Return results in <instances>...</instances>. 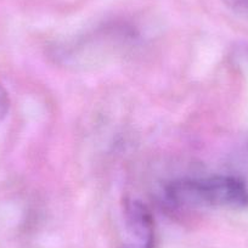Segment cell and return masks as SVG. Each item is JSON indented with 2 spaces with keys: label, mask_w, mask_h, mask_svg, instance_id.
Masks as SVG:
<instances>
[{
  "label": "cell",
  "mask_w": 248,
  "mask_h": 248,
  "mask_svg": "<svg viewBox=\"0 0 248 248\" xmlns=\"http://www.w3.org/2000/svg\"><path fill=\"white\" fill-rule=\"evenodd\" d=\"M169 203L178 207H218L245 209L248 207V186L238 176L179 179L166 187Z\"/></svg>",
  "instance_id": "6da1fadb"
},
{
  "label": "cell",
  "mask_w": 248,
  "mask_h": 248,
  "mask_svg": "<svg viewBox=\"0 0 248 248\" xmlns=\"http://www.w3.org/2000/svg\"><path fill=\"white\" fill-rule=\"evenodd\" d=\"M124 228L125 240L123 248L155 247L154 217L142 202H128L124 209Z\"/></svg>",
  "instance_id": "7a4b0ae2"
},
{
  "label": "cell",
  "mask_w": 248,
  "mask_h": 248,
  "mask_svg": "<svg viewBox=\"0 0 248 248\" xmlns=\"http://www.w3.org/2000/svg\"><path fill=\"white\" fill-rule=\"evenodd\" d=\"M10 109V96L5 88L0 84V122L3 121Z\"/></svg>",
  "instance_id": "3957f363"
},
{
  "label": "cell",
  "mask_w": 248,
  "mask_h": 248,
  "mask_svg": "<svg viewBox=\"0 0 248 248\" xmlns=\"http://www.w3.org/2000/svg\"><path fill=\"white\" fill-rule=\"evenodd\" d=\"M223 1L235 13L248 16V0H223Z\"/></svg>",
  "instance_id": "277c9868"
},
{
  "label": "cell",
  "mask_w": 248,
  "mask_h": 248,
  "mask_svg": "<svg viewBox=\"0 0 248 248\" xmlns=\"http://www.w3.org/2000/svg\"><path fill=\"white\" fill-rule=\"evenodd\" d=\"M237 57L246 63V66H248V44L242 45L237 49Z\"/></svg>",
  "instance_id": "5b68a950"
}]
</instances>
